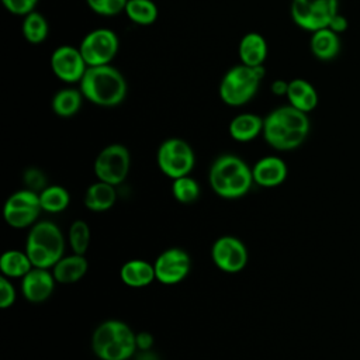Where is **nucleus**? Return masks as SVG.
<instances>
[{"mask_svg": "<svg viewBox=\"0 0 360 360\" xmlns=\"http://www.w3.org/2000/svg\"><path fill=\"white\" fill-rule=\"evenodd\" d=\"M129 166L131 156L127 146L121 143H111L100 150L93 169L97 180L118 186L127 179Z\"/></svg>", "mask_w": 360, "mask_h": 360, "instance_id": "obj_7", "label": "nucleus"}, {"mask_svg": "<svg viewBox=\"0 0 360 360\" xmlns=\"http://www.w3.org/2000/svg\"><path fill=\"white\" fill-rule=\"evenodd\" d=\"M4 8L14 15H25L35 8V3L32 0H1Z\"/></svg>", "mask_w": 360, "mask_h": 360, "instance_id": "obj_34", "label": "nucleus"}, {"mask_svg": "<svg viewBox=\"0 0 360 360\" xmlns=\"http://www.w3.org/2000/svg\"><path fill=\"white\" fill-rule=\"evenodd\" d=\"M55 277L49 269L32 267L21 278V291L27 301L39 304L46 301L55 288Z\"/></svg>", "mask_w": 360, "mask_h": 360, "instance_id": "obj_15", "label": "nucleus"}, {"mask_svg": "<svg viewBox=\"0 0 360 360\" xmlns=\"http://www.w3.org/2000/svg\"><path fill=\"white\" fill-rule=\"evenodd\" d=\"M83 94L80 89L75 87H65L58 90L51 101L52 111L62 118H69L73 117L75 114L79 112L82 103H83Z\"/></svg>", "mask_w": 360, "mask_h": 360, "instance_id": "obj_24", "label": "nucleus"}, {"mask_svg": "<svg viewBox=\"0 0 360 360\" xmlns=\"http://www.w3.org/2000/svg\"><path fill=\"white\" fill-rule=\"evenodd\" d=\"M172 194L181 204L194 202L200 197V184L190 176L174 179L172 184Z\"/></svg>", "mask_w": 360, "mask_h": 360, "instance_id": "obj_30", "label": "nucleus"}, {"mask_svg": "<svg viewBox=\"0 0 360 360\" xmlns=\"http://www.w3.org/2000/svg\"><path fill=\"white\" fill-rule=\"evenodd\" d=\"M211 257L219 270L225 273H238L246 267L249 253L239 238L225 235L212 243Z\"/></svg>", "mask_w": 360, "mask_h": 360, "instance_id": "obj_11", "label": "nucleus"}, {"mask_svg": "<svg viewBox=\"0 0 360 360\" xmlns=\"http://www.w3.org/2000/svg\"><path fill=\"white\" fill-rule=\"evenodd\" d=\"M120 41L117 34L110 28H96L87 32L79 49L87 66L110 65L118 52Z\"/></svg>", "mask_w": 360, "mask_h": 360, "instance_id": "obj_10", "label": "nucleus"}, {"mask_svg": "<svg viewBox=\"0 0 360 360\" xmlns=\"http://www.w3.org/2000/svg\"><path fill=\"white\" fill-rule=\"evenodd\" d=\"M79 89L86 100L100 107H115L125 100L127 80L111 65L89 66L79 82Z\"/></svg>", "mask_w": 360, "mask_h": 360, "instance_id": "obj_2", "label": "nucleus"}, {"mask_svg": "<svg viewBox=\"0 0 360 360\" xmlns=\"http://www.w3.org/2000/svg\"><path fill=\"white\" fill-rule=\"evenodd\" d=\"M136 333L120 319H107L93 332L91 349L100 360H129L136 353Z\"/></svg>", "mask_w": 360, "mask_h": 360, "instance_id": "obj_3", "label": "nucleus"}, {"mask_svg": "<svg viewBox=\"0 0 360 360\" xmlns=\"http://www.w3.org/2000/svg\"><path fill=\"white\" fill-rule=\"evenodd\" d=\"M267 145L277 150H292L304 143L308 135L292 132L285 125H283L271 112L266 115L263 121L262 132Z\"/></svg>", "mask_w": 360, "mask_h": 360, "instance_id": "obj_14", "label": "nucleus"}, {"mask_svg": "<svg viewBox=\"0 0 360 360\" xmlns=\"http://www.w3.org/2000/svg\"><path fill=\"white\" fill-rule=\"evenodd\" d=\"M117 200L115 186L97 180L90 184L84 193V205L94 212H104L112 208Z\"/></svg>", "mask_w": 360, "mask_h": 360, "instance_id": "obj_22", "label": "nucleus"}, {"mask_svg": "<svg viewBox=\"0 0 360 360\" xmlns=\"http://www.w3.org/2000/svg\"><path fill=\"white\" fill-rule=\"evenodd\" d=\"M328 28H330L336 34H342V32H345L347 30V18L345 15L336 13L333 15V18L330 20Z\"/></svg>", "mask_w": 360, "mask_h": 360, "instance_id": "obj_36", "label": "nucleus"}, {"mask_svg": "<svg viewBox=\"0 0 360 360\" xmlns=\"http://www.w3.org/2000/svg\"><path fill=\"white\" fill-rule=\"evenodd\" d=\"M338 0H292L291 18L302 30L326 28L338 11Z\"/></svg>", "mask_w": 360, "mask_h": 360, "instance_id": "obj_8", "label": "nucleus"}, {"mask_svg": "<svg viewBox=\"0 0 360 360\" xmlns=\"http://www.w3.org/2000/svg\"><path fill=\"white\" fill-rule=\"evenodd\" d=\"M25 252L34 267L52 269L65 253L60 228L51 221H37L27 235Z\"/></svg>", "mask_w": 360, "mask_h": 360, "instance_id": "obj_4", "label": "nucleus"}, {"mask_svg": "<svg viewBox=\"0 0 360 360\" xmlns=\"http://www.w3.org/2000/svg\"><path fill=\"white\" fill-rule=\"evenodd\" d=\"M309 48L312 55L319 60H332L340 52V38L339 34L333 32L330 28H321L314 31L309 39Z\"/></svg>", "mask_w": 360, "mask_h": 360, "instance_id": "obj_21", "label": "nucleus"}, {"mask_svg": "<svg viewBox=\"0 0 360 360\" xmlns=\"http://www.w3.org/2000/svg\"><path fill=\"white\" fill-rule=\"evenodd\" d=\"M52 73L65 83H79L87 70V63L79 49L73 45L58 46L49 60Z\"/></svg>", "mask_w": 360, "mask_h": 360, "instance_id": "obj_13", "label": "nucleus"}, {"mask_svg": "<svg viewBox=\"0 0 360 360\" xmlns=\"http://www.w3.org/2000/svg\"><path fill=\"white\" fill-rule=\"evenodd\" d=\"M15 288L13 285V283L8 280V277L1 276L0 277V307L3 309L11 307L15 301Z\"/></svg>", "mask_w": 360, "mask_h": 360, "instance_id": "obj_33", "label": "nucleus"}, {"mask_svg": "<svg viewBox=\"0 0 360 360\" xmlns=\"http://www.w3.org/2000/svg\"><path fill=\"white\" fill-rule=\"evenodd\" d=\"M287 90H288V82L283 79H277L271 83V91L276 96H287Z\"/></svg>", "mask_w": 360, "mask_h": 360, "instance_id": "obj_37", "label": "nucleus"}, {"mask_svg": "<svg viewBox=\"0 0 360 360\" xmlns=\"http://www.w3.org/2000/svg\"><path fill=\"white\" fill-rule=\"evenodd\" d=\"M263 121L264 118L253 112L238 114L229 122V135L236 142H250L263 132Z\"/></svg>", "mask_w": 360, "mask_h": 360, "instance_id": "obj_19", "label": "nucleus"}, {"mask_svg": "<svg viewBox=\"0 0 360 360\" xmlns=\"http://www.w3.org/2000/svg\"><path fill=\"white\" fill-rule=\"evenodd\" d=\"M208 183L217 195L235 200L248 194L255 181L252 169L243 159L232 153H224L212 162Z\"/></svg>", "mask_w": 360, "mask_h": 360, "instance_id": "obj_1", "label": "nucleus"}, {"mask_svg": "<svg viewBox=\"0 0 360 360\" xmlns=\"http://www.w3.org/2000/svg\"><path fill=\"white\" fill-rule=\"evenodd\" d=\"M124 13L138 25H152L159 15L158 6L152 0H128Z\"/></svg>", "mask_w": 360, "mask_h": 360, "instance_id": "obj_27", "label": "nucleus"}, {"mask_svg": "<svg viewBox=\"0 0 360 360\" xmlns=\"http://www.w3.org/2000/svg\"><path fill=\"white\" fill-rule=\"evenodd\" d=\"M287 98L292 107L307 114L318 104V93L315 87L304 79H292L288 82Z\"/></svg>", "mask_w": 360, "mask_h": 360, "instance_id": "obj_23", "label": "nucleus"}, {"mask_svg": "<svg viewBox=\"0 0 360 360\" xmlns=\"http://www.w3.org/2000/svg\"><path fill=\"white\" fill-rule=\"evenodd\" d=\"M39 202L42 211L49 214H58L69 207L70 194L63 186H46L42 191H39Z\"/></svg>", "mask_w": 360, "mask_h": 360, "instance_id": "obj_26", "label": "nucleus"}, {"mask_svg": "<svg viewBox=\"0 0 360 360\" xmlns=\"http://www.w3.org/2000/svg\"><path fill=\"white\" fill-rule=\"evenodd\" d=\"M24 183L27 184V188L38 193L46 187V177L41 170L31 167L24 173Z\"/></svg>", "mask_w": 360, "mask_h": 360, "instance_id": "obj_32", "label": "nucleus"}, {"mask_svg": "<svg viewBox=\"0 0 360 360\" xmlns=\"http://www.w3.org/2000/svg\"><path fill=\"white\" fill-rule=\"evenodd\" d=\"M32 267L34 266L25 250L10 249L0 257L1 274L8 278H22Z\"/></svg>", "mask_w": 360, "mask_h": 360, "instance_id": "obj_25", "label": "nucleus"}, {"mask_svg": "<svg viewBox=\"0 0 360 360\" xmlns=\"http://www.w3.org/2000/svg\"><path fill=\"white\" fill-rule=\"evenodd\" d=\"M135 339H136V349L139 352L150 350L153 346V336L149 332H138Z\"/></svg>", "mask_w": 360, "mask_h": 360, "instance_id": "obj_35", "label": "nucleus"}, {"mask_svg": "<svg viewBox=\"0 0 360 360\" xmlns=\"http://www.w3.org/2000/svg\"><path fill=\"white\" fill-rule=\"evenodd\" d=\"M120 277L125 285L134 288L146 287L153 280H156L153 263L142 259H132L125 262L120 269Z\"/></svg>", "mask_w": 360, "mask_h": 360, "instance_id": "obj_17", "label": "nucleus"}, {"mask_svg": "<svg viewBox=\"0 0 360 360\" xmlns=\"http://www.w3.org/2000/svg\"><path fill=\"white\" fill-rule=\"evenodd\" d=\"M87 269L89 264L84 255L73 253L69 256H62L52 267V273L56 283L72 284L83 278V276L87 273Z\"/></svg>", "mask_w": 360, "mask_h": 360, "instance_id": "obj_18", "label": "nucleus"}, {"mask_svg": "<svg viewBox=\"0 0 360 360\" xmlns=\"http://www.w3.org/2000/svg\"><path fill=\"white\" fill-rule=\"evenodd\" d=\"M21 31H22V37L25 38L27 42H30L32 45L41 44L48 37V31H49L48 21L41 13L32 10L31 13L24 15Z\"/></svg>", "mask_w": 360, "mask_h": 360, "instance_id": "obj_28", "label": "nucleus"}, {"mask_svg": "<svg viewBox=\"0 0 360 360\" xmlns=\"http://www.w3.org/2000/svg\"><path fill=\"white\" fill-rule=\"evenodd\" d=\"M266 70L260 66H246L243 63L228 69L219 83V97L231 107H240L249 103L259 90Z\"/></svg>", "mask_w": 360, "mask_h": 360, "instance_id": "obj_5", "label": "nucleus"}, {"mask_svg": "<svg viewBox=\"0 0 360 360\" xmlns=\"http://www.w3.org/2000/svg\"><path fill=\"white\" fill-rule=\"evenodd\" d=\"M287 165L278 156H264L252 167L253 181L264 188H273L283 184L287 179Z\"/></svg>", "mask_w": 360, "mask_h": 360, "instance_id": "obj_16", "label": "nucleus"}, {"mask_svg": "<svg viewBox=\"0 0 360 360\" xmlns=\"http://www.w3.org/2000/svg\"><path fill=\"white\" fill-rule=\"evenodd\" d=\"M238 53L240 63L246 66H260L267 56V42L259 32H248L242 37Z\"/></svg>", "mask_w": 360, "mask_h": 360, "instance_id": "obj_20", "label": "nucleus"}, {"mask_svg": "<svg viewBox=\"0 0 360 360\" xmlns=\"http://www.w3.org/2000/svg\"><path fill=\"white\" fill-rule=\"evenodd\" d=\"M153 267L159 283L173 285L188 276L191 270V257L181 248H169L156 257Z\"/></svg>", "mask_w": 360, "mask_h": 360, "instance_id": "obj_12", "label": "nucleus"}, {"mask_svg": "<svg viewBox=\"0 0 360 360\" xmlns=\"http://www.w3.org/2000/svg\"><path fill=\"white\" fill-rule=\"evenodd\" d=\"M156 160L160 172L174 180L191 173L195 165V155L184 139L169 138L159 145Z\"/></svg>", "mask_w": 360, "mask_h": 360, "instance_id": "obj_6", "label": "nucleus"}, {"mask_svg": "<svg viewBox=\"0 0 360 360\" xmlns=\"http://www.w3.org/2000/svg\"><path fill=\"white\" fill-rule=\"evenodd\" d=\"M69 245L73 253L84 255L90 246V226L83 219H76L70 224L68 233Z\"/></svg>", "mask_w": 360, "mask_h": 360, "instance_id": "obj_29", "label": "nucleus"}, {"mask_svg": "<svg viewBox=\"0 0 360 360\" xmlns=\"http://www.w3.org/2000/svg\"><path fill=\"white\" fill-rule=\"evenodd\" d=\"M42 211L39 202V193L22 188L13 193L3 208L6 222L15 229L32 226Z\"/></svg>", "mask_w": 360, "mask_h": 360, "instance_id": "obj_9", "label": "nucleus"}, {"mask_svg": "<svg viewBox=\"0 0 360 360\" xmlns=\"http://www.w3.org/2000/svg\"><path fill=\"white\" fill-rule=\"evenodd\" d=\"M128 0H86L91 11L103 17L118 15L124 11Z\"/></svg>", "mask_w": 360, "mask_h": 360, "instance_id": "obj_31", "label": "nucleus"}, {"mask_svg": "<svg viewBox=\"0 0 360 360\" xmlns=\"http://www.w3.org/2000/svg\"><path fill=\"white\" fill-rule=\"evenodd\" d=\"M136 360H159V359L155 356V353H152L150 350H146V352L138 353Z\"/></svg>", "mask_w": 360, "mask_h": 360, "instance_id": "obj_38", "label": "nucleus"}]
</instances>
